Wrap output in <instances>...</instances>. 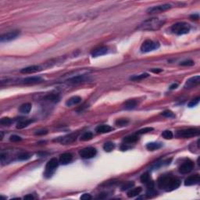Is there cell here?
<instances>
[{
  "instance_id": "1",
  "label": "cell",
  "mask_w": 200,
  "mask_h": 200,
  "mask_svg": "<svg viewBox=\"0 0 200 200\" xmlns=\"http://www.w3.org/2000/svg\"><path fill=\"white\" fill-rule=\"evenodd\" d=\"M181 181L177 177L171 175H162L158 179L159 188L166 191H171L178 188Z\"/></svg>"
},
{
  "instance_id": "2",
  "label": "cell",
  "mask_w": 200,
  "mask_h": 200,
  "mask_svg": "<svg viewBox=\"0 0 200 200\" xmlns=\"http://www.w3.org/2000/svg\"><path fill=\"white\" fill-rule=\"evenodd\" d=\"M166 21L161 18H150L141 23L138 29L140 30H156L164 26Z\"/></svg>"
},
{
  "instance_id": "3",
  "label": "cell",
  "mask_w": 200,
  "mask_h": 200,
  "mask_svg": "<svg viewBox=\"0 0 200 200\" xmlns=\"http://www.w3.org/2000/svg\"><path fill=\"white\" fill-rule=\"evenodd\" d=\"M190 25L185 22H179L171 27V31L177 35H182L188 34L190 30Z\"/></svg>"
},
{
  "instance_id": "4",
  "label": "cell",
  "mask_w": 200,
  "mask_h": 200,
  "mask_svg": "<svg viewBox=\"0 0 200 200\" xmlns=\"http://www.w3.org/2000/svg\"><path fill=\"white\" fill-rule=\"evenodd\" d=\"M59 163L56 158H52L50 160L48 161V163L46 166V171H45V176L46 177H50L53 174L55 170H56L58 167Z\"/></svg>"
},
{
  "instance_id": "5",
  "label": "cell",
  "mask_w": 200,
  "mask_h": 200,
  "mask_svg": "<svg viewBox=\"0 0 200 200\" xmlns=\"http://www.w3.org/2000/svg\"><path fill=\"white\" fill-rule=\"evenodd\" d=\"M160 48V44L152 40H146L141 46V51L142 52H149Z\"/></svg>"
},
{
  "instance_id": "6",
  "label": "cell",
  "mask_w": 200,
  "mask_h": 200,
  "mask_svg": "<svg viewBox=\"0 0 200 200\" xmlns=\"http://www.w3.org/2000/svg\"><path fill=\"white\" fill-rule=\"evenodd\" d=\"M199 134V129H196V128H188V129H185V130L177 131V136L179 137V138H188L197 136Z\"/></svg>"
},
{
  "instance_id": "7",
  "label": "cell",
  "mask_w": 200,
  "mask_h": 200,
  "mask_svg": "<svg viewBox=\"0 0 200 200\" xmlns=\"http://www.w3.org/2000/svg\"><path fill=\"white\" fill-rule=\"evenodd\" d=\"M96 153H97V151L93 147L85 148V149H81V151L79 152L80 156L83 158V159H91V158H93L94 156H95Z\"/></svg>"
},
{
  "instance_id": "8",
  "label": "cell",
  "mask_w": 200,
  "mask_h": 200,
  "mask_svg": "<svg viewBox=\"0 0 200 200\" xmlns=\"http://www.w3.org/2000/svg\"><path fill=\"white\" fill-rule=\"evenodd\" d=\"M19 35H20V31H19V30L10 31V32H8V33L3 34V35L1 36V38H0V41H1V42H10V41L16 39Z\"/></svg>"
},
{
  "instance_id": "9",
  "label": "cell",
  "mask_w": 200,
  "mask_h": 200,
  "mask_svg": "<svg viewBox=\"0 0 200 200\" xmlns=\"http://www.w3.org/2000/svg\"><path fill=\"white\" fill-rule=\"evenodd\" d=\"M170 8H171V6L170 4H163V5H160V6L149 7V9H147V13H157L167 11L168 9H170Z\"/></svg>"
},
{
  "instance_id": "10",
  "label": "cell",
  "mask_w": 200,
  "mask_h": 200,
  "mask_svg": "<svg viewBox=\"0 0 200 200\" xmlns=\"http://www.w3.org/2000/svg\"><path fill=\"white\" fill-rule=\"evenodd\" d=\"M194 167V164L191 160L185 161L184 164L181 165V167H179V172L182 174H186L191 172Z\"/></svg>"
},
{
  "instance_id": "11",
  "label": "cell",
  "mask_w": 200,
  "mask_h": 200,
  "mask_svg": "<svg viewBox=\"0 0 200 200\" xmlns=\"http://www.w3.org/2000/svg\"><path fill=\"white\" fill-rule=\"evenodd\" d=\"M200 181V177L199 174H195L188 177V178L185 179V185L186 186H191L199 184Z\"/></svg>"
},
{
  "instance_id": "12",
  "label": "cell",
  "mask_w": 200,
  "mask_h": 200,
  "mask_svg": "<svg viewBox=\"0 0 200 200\" xmlns=\"http://www.w3.org/2000/svg\"><path fill=\"white\" fill-rule=\"evenodd\" d=\"M200 82V76L197 75L192 77L190 79H188V81H186L185 85V88H191L195 87V85H197L199 84Z\"/></svg>"
},
{
  "instance_id": "13",
  "label": "cell",
  "mask_w": 200,
  "mask_h": 200,
  "mask_svg": "<svg viewBox=\"0 0 200 200\" xmlns=\"http://www.w3.org/2000/svg\"><path fill=\"white\" fill-rule=\"evenodd\" d=\"M41 70H42V67H40V66H38V65H33V66H30V67L23 68V69L21 70V73L33 74V73H36V72H38V71H41Z\"/></svg>"
},
{
  "instance_id": "14",
  "label": "cell",
  "mask_w": 200,
  "mask_h": 200,
  "mask_svg": "<svg viewBox=\"0 0 200 200\" xmlns=\"http://www.w3.org/2000/svg\"><path fill=\"white\" fill-rule=\"evenodd\" d=\"M108 52V48L106 46H102V47H99L97 49H95L93 51L91 52V56L96 57V56H100L107 53Z\"/></svg>"
},
{
  "instance_id": "15",
  "label": "cell",
  "mask_w": 200,
  "mask_h": 200,
  "mask_svg": "<svg viewBox=\"0 0 200 200\" xmlns=\"http://www.w3.org/2000/svg\"><path fill=\"white\" fill-rule=\"evenodd\" d=\"M72 155L69 153V152H65L61 155L60 157V163L63 165H67L69 163L71 162L72 160Z\"/></svg>"
},
{
  "instance_id": "16",
  "label": "cell",
  "mask_w": 200,
  "mask_h": 200,
  "mask_svg": "<svg viewBox=\"0 0 200 200\" xmlns=\"http://www.w3.org/2000/svg\"><path fill=\"white\" fill-rule=\"evenodd\" d=\"M113 130V127H111L109 125H99L95 128V131L98 134H105L110 132Z\"/></svg>"
},
{
  "instance_id": "17",
  "label": "cell",
  "mask_w": 200,
  "mask_h": 200,
  "mask_svg": "<svg viewBox=\"0 0 200 200\" xmlns=\"http://www.w3.org/2000/svg\"><path fill=\"white\" fill-rule=\"evenodd\" d=\"M81 102V98L80 96H73V97L70 98L66 102V106H73L75 105H77L79 103Z\"/></svg>"
},
{
  "instance_id": "18",
  "label": "cell",
  "mask_w": 200,
  "mask_h": 200,
  "mask_svg": "<svg viewBox=\"0 0 200 200\" xmlns=\"http://www.w3.org/2000/svg\"><path fill=\"white\" fill-rule=\"evenodd\" d=\"M33 121H32V120H25V119L24 120L23 118L21 119L19 121L18 123H17V129H23V128L27 127L28 125L31 124Z\"/></svg>"
},
{
  "instance_id": "19",
  "label": "cell",
  "mask_w": 200,
  "mask_h": 200,
  "mask_svg": "<svg viewBox=\"0 0 200 200\" xmlns=\"http://www.w3.org/2000/svg\"><path fill=\"white\" fill-rule=\"evenodd\" d=\"M142 191V188L141 187H138V188H134L133 189H131L130 191L127 192V196L129 198H133L135 197L137 195L141 193V191Z\"/></svg>"
},
{
  "instance_id": "20",
  "label": "cell",
  "mask_w": 200,
  "mask_h": 200,
  "mask_svg": "<svg viewBox=\"0 0 200 200\" xmlns=\"http://www.w3.org/2000/svg\"><path fill=\"white\" fill-rule=\"evenodd\" d=\"M76 136H77V134H70V135H67V136L64 137V138H62V140L60 141L61 143L69 144V143L73 142L76 139Z\"/></svg>"
},
{
  "instance_id": "21",
  "label": "cell",
  "mask_w": 200,
  "mask_h": 200,
  "mask_svg": "<svg viewBox=\"0 0 200 200\" xmlns=\"http://www.w3.org/2000/svg\"><path fill=\"white\" fill-rule=\"evenodd\" d=\"M42 81L40 77H28L24 79V82L25 84H35Z\"/></svg>"
},
{
  "instance_id": "22",
  "label": "cell",
  "mask_w": 200,
  "mask_h": 200,
  "mask_svg": "<svg viewBox=\"0 0 200 200\" xmlns=\"http://www.w3.org/2000/svg\"><path fill=\"white\" fill-rule=\"evenodd\" d=\"M161 147H162V144L158 142H150L146 145V149L150 151H154L156 149H160Z\"/></svg>"
},
{
  "instance_id": "23",
  "label": "cell",
  "mask_w": 200,
  "mask_h": 200,
  "mask_svg": "<svg viewBox=\"0 0 200 200\" xmlns=\"http://www.w3.org/2000/svg\"><path fill=\"white\" fill-rule=\"evenodd\" d=\"M138 103L135 100H128L125 103V108L126 109H134L136 108Z\"/></svg>"
},
{
  "instance_id": "24",
  "label": "cell",
  "mask_w": 200,
  "mask_h": 200,
  "mask_svg": "<svg viewBox=\"0 0 200 200\" xmlns=\"http://www.w3.org/2000/svg\"><path fill=\"white\" fill-rule=\"evenodd\" d=\"M31 109V104L30 103H25L21 106V107L19 108L20 112L22 113H28L30 112Z\"/></svg>"
},
{
  "instance_id": "25",
  "label": "cell",
  "mask_w": 200,
  "mask_h": 200,
  "mask_svg": "<svg viewBox=\"0 0 200 200\" xmlns=\"http://www.w3.org/2000/svg\"><path fill=\"white\" fill-rule=\"evenodd\" d=\"M68 81L70 83H73V84H78L81 82L85 81V77L83 75H78L72 78H70L68 80Z\"/></svg>"
},
{
  "instance_id": "26",
  "label": "cell",
  "mask_w": 200,
  "mask_h": 200,
  "mask_svg": "<svg viewBox=\"0 0 200 200\" xmlns=\"http://www.w3.org/2000/svg\"><path fill=\"white\" fill-rule=\"evenodd\" d=\"M45 99L48 100L49 102H52V103H58L60 99V98L56 94H51L46 95L45 97Z\"/></svg>"
},
{
  "instance_id": "27",
  "label": "cell",
  "mask_w": 200,
  "mask_h": 200,
  "mask_svg": "<svg viewBox=\"0 0 200 200\" xmlns=\"http://www.w3.org/2000/svg\"><path fill=\"white\" fill-rule=\"evenodd\" d=\"M138 140V137L137 135H130V136L125 137L124 138V142L127 144H132L135 143Z\"/></svg>"
},
{
  "instance_id": "28",
  "label": "cell",
  "mask_w": 200,
  "mask_h": 200,
  "mask_svg": "<svg viewBox=\"0 0 200 200\" xmlns=\"http://www.w3.org/2000/svg\"><path fill=\"white\" fill-rule=\"evenodd\" d=\"M103 149L106 152H109L113 151V149H115V144L113 142H106L104 144L103 146Z\"/></svg>"
},
{
  "instance_id": "29",
  "label": "cell",
  "mask_w": 200,
  "mask_h": 200,
  "mask_svg": "<svg viewBox=\"0 0 200 200\" xmlns=\"http://www.w3.org/2000/svg\"><path fill=\"white\" fill-rule=\"evenodd\" d=\"M92 138H93V134L91 132H85L81 136L80 140L83 141V142H86V141H89V140L92 139Z\"/></svg>"
},
{
  "instance_id": "30",
  "label": "cell",
  "mask_w": 200,
  "mask_h": 200,
  "mask_svg": "<svg viewBox=\"0 0 200 200\" xmlns=\"http://www.w3.org/2000/svg\"><path fill=\"white\" fill-rule=\"evenodd\" d=\"M149 74H139V75H135L133 76V77H130V80H132V81H140V80H143V79L146 78V77H149Z\"/></svg>"
},
{
  "instance_id": "31",
  "label": "cell",
  "mask_w": 200,
  "mask_h": 200,
  "mask_svg": "<svg viewBox=\"0 0 200 200\" xmlns=\"http://www.w3.org/2000/svg\"><path fill=\"white\" fill-rule=\"evenodd\" d=\"M129 121L126 120V119H119L116 121V125L118 126V127H125V126H127L128 125Z\"/></svg>"
},
{
  "instance_id": "32",
  "label": "cell",
  "mask_w": 200,
  "mask_h": 200,
  "mask_svg": "<svg viewBox=\"0 0 200 200\" xmlns=\"http://www.w3.org/2000/svg\"><path fill=\"white\" fill-rule=\"evenodd\" d=\"M13 123V121L9 117H3L0 121V124L3 126H9Z\"/></svg>"
},
{
  "instance_id": "33",
  "label": "cell",
  "mask_w": 200,
  "mask_h": 200,
  "mask_svg": "<svg viewBox=\"0 0 200 200\" xmlns=\"http://www.w3.org/2000/svg\"><path fill=\"white\" fill-rule=\"evenodd\" d=\"M140 180H141V181L142 182V183H144V184H147L148 182L150 181V177H149V174L148 173L143 174L141 176Z\"/></svg>"
},
{
  "instance_id": "34",
  "label": "cell",
  "mask_w": 200,
  "mask_h": 200,
  "mask_svg": "<svg viewBox=\"0 0 200 200\" xmlns=\"http://www.w3.org/2000/svg\"><path fill=\"white\" fill-rule=\"evenodd\" d=\"M162 115L165 117H168V118H174L175 117V114L170 110H165L162 113Z\"/></svg>"
},
{
  "instance_id": "35",
  "label": "cell",
  "mask_w": 200,
  "mask_h": 200,
  "mask_svg": "<svg viewBox=\"0 0 200 200\" xmlns=\"http://www.w3.org/2000/svg\"><path fill=\"white\" fill-rule=\"evenodd\" d=\"M162 136L164 137L165 139H171L173 138V133L170 130H164L162 133Z\"/></svg>"
},
{
  "instance_id": "36",
  "label": "cell",
  "mask_w": 200,
  "mask_h": 200,
  "mask_svg": "<svg viewBox=\"0 0 200 200\" xmlns=\"http://www.w3.org/2000/svg\"><path fill=\"white\" fill-rule=\"evenodd\" d=\"M156 194H157V192H156V191L155 190V188H148V191H147V192H146V195H147V197L148 198H152L153 197V196H155V195H156Z\"/></svg>"
},
{
  "instance_id": "37",
  "label": "cell",
  "mask_w": 200,
  "mask_h": 200,
  "mask_svg": "<svg viewBox=\"0 0 200 200\" xmlns=\"http://www.w3.org/2000/svg\"><path fill=\"white\" fill-rule=\"evenodd\" d=\"M134 185V183L133 181H127L125 183V185H123L121 187V190L122 191H125V190H127L129 188H132Z\"/></svg>"
},
{
  "instance_id": "38",
  "label": "cell",
  "mask_w": 200,
  "mask_h": 200,
  "mask_svg": "<svg viewBox=\"0 0 200 200\" xmlns=\"http://www.w3.org/2000/svg\"><path fill=\"white\" fill-rule=\"evenodd\" d=\"M199 100H200V98L198 97L196 98V99H195L191 100V102H189L188 104V107H190V108H191V107H194V106H197L198 104H199Z\"/></svg>"
},
{
  "instance_id": "39",
  "label": "cell",
  "mask_w": 200,
  "mask_h": 200,
  "mask_svg": "<svg viewBox=\"0 0 200 200\" xmlns=\"http://www.w3.org/2000/svg\"><path fill=\"white\" fill-rule=\"evenodd\" d=\"M153 130V128L152 127H145L143 129H141L138 131H137V134H146L148 133L149 131H152Z\"/></svg>"
},
{
  "instance_id": "40",
  "label": "cell",
  "mask_w": 200,
  "mask_h": 200,
  "mask_svg": "<svg viewBox=\"0 0 200 200\" xmlns=\"http://www.w3.org/2000/svg\"><path fill=\"white\" fill-rule=\"evenodd\" d=\"M9 140H10L11 142H17L21 141L22 138L20 136H18V135H15V134H14V135H11V136H10Z\"/></svg>"
},
{
  "instance_id": "41",
  "label": "cell",
  "mask_w": 200,
  "mask_h": 200,
  "mask_svg": "<svg viewBox=\"0 0 200 200\" xmlns=\"http://www.w3.org/2000/svg\"><path fill=\"white\" fill-rule=\"evenodd\" d=\"M195 64L194 61L192 60H185L181 62L180 65L181 66H193Z\"/></svg>"
},
{
  "instance_id": "42",
  "label": "cell",
  "mask_w": 200,
  "mask_h": 200,
  "mask_svg": "<svg viewBox=\"0 0 200 200\" xmlns=\"http://www.w3.org/2000/svg\"><path fill=\"white\" fill-rule=\"evenodd\" d=\"M29 158H30V155H28L27 153H23L18 156V159L20 160H27Z\"/></svg>"
},
{
  "instance_id": "43",
  "label": "cell",
  "mask_w": 200,
  "mask_h": 200,
  "mask_svg": "<svg viewBox=\"0 0 200 200\" xmlns=\"http://www.w3.org/2000/svg\"><path fill=\"white\" fill-rule=\"evenodd\" d=\"M48 133V130H37L36 132L34 133L35 135H44V134H46Z\"/></svg>"
},
{
  "instance_id": "44",
  "label": "cell",
  "mask_w": 200,
  "mask_h": 200,
  "mask_svg": "<svg viewBox=\"0 0 200 200\" xmlns=\"http://www.w3.org/2000/svg\"><path fill=\"white\" fill-rule=\"evenodd\" d=\"M91 196L89 194H83L81 196V199L83 200H88V199H91Z\"/></svg>"
},
{
  "instance_id": "45",
  "label": "cell",
  "mask_w": 200,
  "mask_h": 200,
  "mask_svg": "<svg viewBox=\"0 0 200 200\" xmlns=\"http://www.w3.org/2000/svg\"><path fill=\"white\" fill-rule=\"evenodd\" d=\"M163 71V70L162 69H160V68H156V69H152L151 70V72H152V73H155V74H159L160 73V72H162Z\"/></svg>"
},
{
  "instance_id": "46",
  "label": "cell",
  "mask_w": 200,
  "mask_h": 200,
  "mask_svg": "<svg viewBox=\"0 0 200 200\" xmlns=\"http://www.w3.org/2000/svg\"><path fill=\"white\" fill-rule=\"evenodd\" d=\"M190 17H191V19H192V20H199V14H192V15L190 16Z\"/></svg>"
},
{
  "instance_id": "47",
  "label": "cell",
  "mask_w": 200,
  "mask_h": 200,
  "mask_svg": "<svg viewBox=\"0 0 200 200\" xmlns=\"http://www.w3.org/2000/svg\"><path fill=\"white\" fill-rule=\"evenodd\" d=\"M177 86H178V84H177V83H174L173 85H170V89H171V90H173V89H175V88H177Z\"/></svg>"
},
{
  "instance_id": "48",
  "label": "cell",
  "mask_w": 200,
  "mask_h": 200,
  "mask_svg": "<svg viewBox=\"0 0 200 200\" xmlns=\"http://www.w3.org/2000/svg\"><path fill=\"white\" fill-rule=\"evenodd\" d=\"M25 199H34L33 195H25Z\"/></svg>"
}]
</instances>
